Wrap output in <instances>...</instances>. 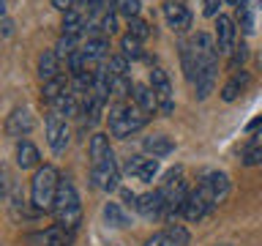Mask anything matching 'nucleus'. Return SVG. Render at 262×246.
I'll list each match as a JSON object with an SVG mask.
<instances>
[{
	"mask_svg": "<svg viewBox=\"0 0 262 246\" xmlns=\"http://www.w3.org/2000/svg\"><path fill=\"white\" fill-rule=\"evenodd\" d=\"M90 180H93L98 192H106V194L120 189V167L106 134L90 137Z\"/></svg>",
	"mask_w": 262,
	"mask_h": 246,
	"instance_id": "nucleus-1",
	"label": "nucleus"
},
{
	"mask_svg": "<svg viewBox=\"0 0 262 246\" xmlns=\"http://www.w3.org/2000/svg\"><path fill=\"white\" fill-rule=\"evenodd\" d=\"M60 172H57L52 164H44V167L36 170V175L30 180V202L38 213H52L55 211V200L57 192H60Z\"/></svg>",
	"mask_w": 262,
	"mask_h": 246,
	"instance_id": "nucleus-2",
	"label": "nucleus"
},
{
	"mask_svg": "<svg viewBox=\"0 0 262 246\" xmlns=\"http://www.w3.org/2000/svg\"><path fill=\"white\" fill-rule=\"evenodd\" d=\"M55 221L57 227H63L66 233H77L79 224H82V202H79V192L74 186L71 178H63L60 180V192H57V200H55Z\"/></svg>",
	"mask_w": 262,
	"mask_h": 246,
	"instance_id": "nucleus-3",
	"label": "nucleus"
},
{
	"mask_svg": "<svg viewBox=\"0 0 262 246\" xmlns=\"http://www.w3.org/2000/svg\"><path fill=\"white\" fill-rule=\"evenodd\" d=\"M145 123H147V115L139 110L137 104L118 101L110 110V134L118 137V139H126L131 134H137L139 129H145Z\"/></svg>",
	"mask_w": 262,
	"mask_h": 246,
	"instance_id": "nucleus-4",
	"label": "nucleus"
},
{
	"mask_svg": "<svg viewBox=\"0 0 262 246\" xmlns=\"http://www.w3.org/2000/svg\"><path fill=\"white\" fill-rule=\"evenodd\" d=\"M159 192H161V200H164V219H175L178 213H183V205L188 200V194H191V189H188V183L183 180L180 167H175L161 180Z\"/></svg>",
	"mask_w": 262,
	"mask_h": 246,
	"instance_id": "nucleus-5",
	"label": "nucleus"
},
{
	"mask_svg": "<svg viewBox=\"0 0 262 246\" xmlns=\"http://www.w3.org/2000/svg\"><path fill=\"white\" fill-rule=\"evenodd\" d=\"M69 139H71L69 118L49 107V112H47V142H49V148H52V153H57V156L66 153Z\"/></svg>",
	"mask_w": 262,
	"mask_h": 246,
	"instance_id": "nucleus-6",
	"label": "nucleus"
},
{
	"mask_svg": "<svg viewBox=\"0 0 262 246\" xmlns=\"http://www.w3.org/2000/svg\"><path fill=\"white\" fill-rule=\"evenodd\" d=\"M150 88L156 98H159V110L161 115H175V93H172V82L164 69H150Z\"/></svg>",
	"mask_w": 262,
	"mask_h": 246,
	"instance_id": "nucleus-7",
	"label": "nucleus"
},
{
	"mask_svg": "<svg viewBox=\"0 0 262 246\" xmlns=\"http://www.w3.org/2000/svg\"><path fill=\"white\" fill-rule=\"evenodd\" d=\"M205 192V197L210 200V208L216 211L221 202L227 200L229 194V178L224 175V172H208V175H202V180L196 183Z\"/></svg>",
	"mask_w": 262,
	"mask_h": 246,
	"instance_id": "nucleus-8",
	"label": "nucleus"
},
{
	"mask_svg": "<svg viewBox=\"0 0 262 246\" xmlns=\"http://www.w3.org/2000/svg\"><path fill=\"white\" fill-rule=\"evenodd\" d=\"M123 170H126L134 180L150 183V180L159 175V159H153V156H131Z\"/></svg>",
	"mask_w": 262,
	"mask_h": 246,
	"instance_id": "nucleus-9",
	"label": "nucleus"
},
{
	"mask_svg": "<svg viewBox=\"0 0 262 246\" xmlns=\"http://www.w3.org/2000/svg\"><path fill=\"white\" fill-rule=\"evenodd\" d=\"M213 208H210V200L205 197V192L200 186L191 189V194H188V200L183 205V219L186 221H202L205 216H208Z\"/></svg>",
	"mask_w": 262,
	"mask_h": 246,
	"instance_id": "nucleus-10",
	"label": "nucleus"
},
{
	"mask_svg": "<svg viewBox=\"0 0 262 246\" xmlns=\"http://www.w3.org/2000/svg\"><path fill=\"white\" fill-rule=\"evenodd\" d=\"M30 131H33V115H30V110L16 107V110L8 115V120H6V134L11 139H22V137H28Z\"/></svg>",
	"mask_w": 262,
	"mask_h": 246,
	"instance_id": "nucleus-11",
	"label": "nucleus"
},
{
	"mask_svg": "<svg viewBox=\"0 0 262 246\" xmlns=\"http://www.w3.org/2000/svg\"><path fill=\"white\" fill-rule=\"evenodd\" d=\"M164 16H167L169 28L178 30V33L191 28V11L183 6V0H167V3H164Z\"/></svg>",
	"mask_w": 262,
	"mask_h": 246,
	"instance_id": "nucleus-12",
	"label": "nucleus"
},
{
	"mask_svg": "<svg viewBox=\"0 0 262 246\" xmlns=\"http://www.w3.org/2000/svg\"><path fill=\"white\" fill-rule=\"evenodd\" d=\"M186 243H188V233H186V227H180V224H169L167 230L153 233L145 241V246H186Z\"/></svg>",
	"mask_w": 262,
	"mask_h": 246,
	"instance_id": "nucleus-13",
	"label": "nucleus"
},
{
	"mask_svg": "<svg viewBox=\"0 0 262 246\" xmlns=\"http://www.w3.org/2000/svg\"><path fill=\"white\" fill-rule=\"evenodd\" d=\"M134 208L139 211V216L145 219H164V200H161V192H147V194H139Z\"/></svg>",
	"mask_w": 262,
	"mask_h": 246,
	"instance_id": "nucleus-14",
	"label": "nucleus"
},
{
	"mask_svg": "<svg viewBox=\"0 0 262 246\" xmlns=\"http://www.w3.org/2000/svg\"><path fill=\"white\" fill-rule=\"evenodd\" d=\"M235 19L232 16H227V14H219L216 16V47H219V52H229L235 44Z\"/></svg>",
	"mask_w": 262,
	"mask_h": 246,
	"instance_id": "nucleus-15",
	"label": "nucleus"
},
{
	"mask_svg": "<svg viewBox=\"0 0 262 246\" xmlns=\"http://www.w3.org/2000/svg\"><path fill=\"white\" fill-rule=\"evenodd\" d=\"M38 77L49 82L55 77H60V55H57V49H44L38 57Z\"/></svg>",
	"mask_w": 262,
	"mask_h": 246,
	"instance_id": "nucleus-16",
	"label": "nucleus"
},
{
	"mask_svg": "<svg viewBox=\"0 0 262 246\" xmlns=\"http://www.w3.org/2000/svg\"><path fill=\"white\" fill-rule=\"evenodd\" d=\"M38 161H41V153L38 148L30 142V139H19V145H16V167L19 170H38Z\"/></svg>",
	"mask_w": 262,
	"mask_h": 246,
	"instance_id": "nucleus-17",
	"label": "nucleus"
},
{
	"mask_svg": "<svg viewBox=\"0 0 262 246\" xmlns=\"http://www.w3.org/2000/svg\"><path fill=\"white\" fill-rule=\"evenodd\" d=\"M142 148L153 156V159H161V156H169L175 151V139L167 137V134H153V137H145Z\"/></svg>",
	"mask_w": 262,
	"mask_h": 246,
	"instance_id": "nucleus-18",
	"label": "nucleus"
},
{
	"mask_svg": "<svg viewBox=\"0 0 262 246\" xmlns=\"http://www.w3.org/2000/svg\"><path fill=\"white\" fill-rule=\"evenodd\" d=\"M243 164H246V167H257V164H262V129L254 131L251 139L246 142V148H243Z\"/></svg>",
	"mask_w": 262,
	"mask_h": 246,
	"instance_id": "nucleus-19",
	"label": "nucleus"
},
{
	"mask_svg": "<svg viewBox=\"0 0 262 246\" xmlns=\"http://www.w3.org/2000/svg\"><path fill=\"white\" fill-rule=\"evenodd\" d=\"M134 101H137V107H139L145 115H150V112L159 110V98H156V93H153L150 85H137V88H134Z\"/></svg>",
	"mask_w": 262,
	"mask_h": 246,
	"instance_id": "nucleus-20",
	"label": "nucleus"
},
{
	"mask_svg": "<svg viewBox=\"0 0 262 246\" xmlns=\"http://www.w3.org/2000/svg\"><path fill=\"white\" fill-rule=\"evenodd\" d=\"M106 49H110V41L104 36H96V38H88V44L82 47V55H85L88 63H93V60H104Z\"/></svg>",
	"mask_w": 262,
	"mask_h": 246,
	"instance_id": "nucleus-21",
	"label": "nucleus"
},
{
	"mask_svg": "<svg viewBox=\"0 0 262 246\" xmlns=\"http://www.w3.org/2000/svg\"><path fill=\"white\" fill-rule=\"evenodd\" d=\"M85 16H82V11H77V8H71V11L63 14V36H82L85 33Z\"/></svg>",
	"mask_w": 262,
	"mask_h": 246,
	"instance_id": "nucleus-22",
	"label": "nucleus"
},
{
	"mask_svg": "<svg viewBox=\"0 0 262 246\" xmlns=\"http://www.w3.org/2000/svg\"><path fill=\"white\" fill-rule=\"evenodd\" d=\"M104 221L110 227H128V213L123 211V205L120 202H106L104 205Z\"/></svg>",
	"mask_w": 262,
	"mask_h": 246,
	"instance_id": "nucleus-23",
	"label": "nucleus"
},
{
	"mask_svg": "<svg viewBox=\"0 0 262 246\" xmlns=\"http://www.w3.org/2000/svg\"><path fill=\"white\" fill-rule=\"evenodd\" d=\"M246 85H249V74H246V71L235 74V77L229 79L224 88H221V98H224V101H235V98L243 93V88H246Z\"/></svg>",
	"mask_w": 262,
	"mask_h": 246,
	"instance_id": "nucleus-24",
	"label": "nucleus"
},
{
	"mask_svg": "<svg viewBox=\"0 0 262 246\" xmlns=\"http://www.w3.org/2000/svg\"><path fill=\"white\" fill-rule=\"evenodd\" d=\"M66 90H69V82H66V77L60 74V77H55V79H49L44 82V88H41V98H44L47 104H52L57 96H63Z\"/></svg>",
	"mask_w": 262,
	"mask_h": 246,
	"instance_id": "nucleus-25",
	"label": "nucleus"
},
{
	"mask_svg": "<svg viewBox=\"0 0 262 246\" xmlns=\"http://www.w3.org/2000/svg\"><path fill=\"white\" fill-rule=\"evenodd\" d=\"M237 25H241L243 33L254 30V6L249 0H241V3H237Z\"/></svg>",
	"mask_w": 262,
	"mask_h": 246,
	"instance_id": "nucleus-26",
	"label": "nucleus"
},
{
	"mask_svg": "<svg viewBox=\"0 0 262 246\" xmlns=\"http://www.w3.org/2000/svg\"><path fill=\"white\" fill-rule=\"evenodd\" d=\"M120 49H123V55H126V57H131V60H137V57H145V52H142V41L134 38L131 33H126V36L120 38Z\"/></svg>",
	"mask_w": 262,
	"mask_h": 246,
	"instance_id": "nucleus-27",
	"label": "nucleus"
},
{
	"mask_svg": "<svg viewBox=\"0 0 262 246\" xmlns=\"http://www.w3.org/2000/svg\"><path fill=\"white\" fill-rule=\"evenodd\" d=\"M98 30H101L104 36H112V33H118V11H115V6L106 8L104 16L98 19Z\"/></svg>",
	"mask_w": 262,
	"mask_h": 246,
	"instance_id": "nucleus-28",
	"label": "nucleus"
},
{
	"mask_svg": "<svg viewBox=\"0 0 262 246\" xmlns=\"http://www.w3.org/2000/svg\"><path fill=\"white\" fill-rule=\"evenodd\" d=\"M115 11H118L120 16H126V19H137L139 16V0H112Z\"/></svg>",
	"mask_w": 262,
	"mask_h": 246,
	"instance_id": "nucleus-29",
	"label": "nucleus"
},
{
	"mask_svg": "<svg viewBox=\"0 0 262 246\" xmlns=\"http://www.w3.org/2000/svg\"><path fill=\"white\" fill-rule=\"evenodd\" d=\"M134 82L128 79V74L126 77H115L112 79V96H118V98H126V96H134Z\"/></svg>",
	"mask_w": 262,
	"mask_h": 246,
	"instance_id": "nucleus-30",
	"label": "nucleus"
},
{
	"mask_svg": "<svg viewBox=\"0 0 262 246\" xmlns=\"http://www.w3.org/2000/svg\"><path fill=\"white\" fill-rule=\"evenodd\" d=\"M106 69H110L112 77H126L128 74V57L126 55H115L106 60Z\"/></svg>",
	"mask_w": 262,
	"mask_h": 246,
	"instance_id": "nucleus-31",
	"label": "nucleus"
},
{
	"mask_svg": "<svg viewBox=\"0 0 262 246\" xmlns=\"http://www.w3.org/2000/svg\"><path fill=\"white\" fill-rule=\"evenodd\" d=\"M128 33H131L134 38L145 41L147 36H150V25H147L145 19H139V16H137V19H131V22H128Z\"/></svg>",
	"mask_w": 262,
	"mask_h": 246,
	"instance_id": "nucleus-32",
	"label": "nucleus"
},
{
	"mask_svg": "<svg viewBox=\"0 0 262 246\" xmlns=\"http://www.w3.org/2000/svg\"><path fill=\"white\" fill-rule=\"evenodd\" d=\"M224 0H205V16H219V8Z\"/></svg>",
	"mask_w": 262,
	"mask_h": 246,
	"instance_id": "nucleus-33",
	"label": "nucleus"
},
{
	"mask_svg": "<svg viewBox=\"0 0 262 246\" xmlns=\"http://www.w3.org/2000/svg\"><path fill=\"white\" fill-rule=\"evenodd\" d=\"M246 55H249V52H246V44H241V47L235 49V55H232V69H235L237 63H243V60H246Z\"/></svg>",
	"mask_w": 262,
	"mask_h": 246,
	"instance_id": "nucleus-34",
	"label": "nucleus"
},
{
	"mask_svg": "<svg viewBox=\"0 0 262 246\" xmlns=\"http://www.w3.org/2000/svg\"><path fill=\"white\" fill-rule=\"evenodd\" d=\"M52 6L57 8V11H71V8H74V0H52Z\"/></svg>",
	"mask_w": 262,
	"mask_h": 246,
	"instance_id": "nucleus-35",
	"label": "nucleus"
},
{
	"mask_svg": "<svg viewBox=\"0 0 262 246\" xmlns=\"http://www.w3.org/2000/svg\"><path fill=\"white\" fill-rule=\"evenodd\" d=\"M90 3H93V0H74V8H77V11H88Z\"/></svg>",
	"mask_w": 262,
	"mask_h": 246,
	"instance_id": "nucleus-36",
	"label": "nucleus"
},
{
	"mask_svg": "<svg viewBox=\"0 0 262 246\" xmlns=\"http://www.w3.org/2000/svg\"><path fill=\"white\" fill-rule=\"evenodd\" d=\"M3 36H11V19L3 16Z\"/></svg>",
	"mask_w": 262,
	"mask_h": 246,
	"instance_id": "nucleus-37",
	"label": "nucleus"
},
{
	"mask_svg": "<svg viewBox=\"0 0 262 246\" xmlns=\"http://www.w3.org/2000/svg\"><path fill=\"white\" fill-rule=\"evenodd\" d=\"M259 126H262V118H257V120H251V123H249V131H254V129H259Z\"/></svg>",
	"mask_w": 262,
	"mask_h": 246,
	"instance_id": "nucleus-38",
	"label": "nucleus"
},
{
	"mask_svg": "<svg viewBox=\"0 0 262 246\" xmlns=\"http://www.w3.org/2000/svg\"><path fill=\"white\" fill-rule=\"evenodd\" d=\"M224 3H229V6H237V3H241V0H224Z\"/></svg>",
	"mask_w": 262,
	"mask_h": 246,
	"instance_id": "nucleus-39",
	"label": "nucleus"
},
{
	"mask_svg": "<svg viewBox=\"0 0 262 246\" xmlns=\"http://www.w3.org/2000/svg\"><path fill=\"white\" fill-rule=\"evenodd\" d=\"M221 246H229V243H221Z\"/></svg>",
	"mask_w": 262,
	"mask_h": 246,
	"instance_id": "nucleus-40",
	"label": "nucleus"
}]
</instances>
